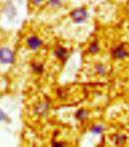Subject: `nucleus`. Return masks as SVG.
<instances>
[{"label":"nucleus","mask_w":129,"mask_h":147,"mask_svg":"<svg viewBox=\"0 0 129 147\" xmlns=\"http://www.w3.org/2000/svg\"><path fill=\"white\" fill-rule=\"evenodd\" d=\"M70 16L74 22L81 23L86 20L88 17L87 10L84 8H79L73 10L70 14Z\"/></svg>","instance_id":"nucleus-1"},{"label":"nucleus","mask_w":129,"mask_h":147,"mask_svg":"<svg viewBox=\"0 0 129 147\" xmlns=\"http://www.w3.org/2000/svg\"><path fill=\"white\" fill-rule=\"evenodd\" d=\"M15 60V55L8 48L0 49V62L2 64H11Z\"/></svg>","instance_id":"nucleus-2"},{"label":"nucleus","mask_w":129,"mask_h":147,"mask_svg":"<svg viewBox=\"0 0 129 147\" xmlns=\"http://www.w3.org/2000/svg\"><path fill=\"white\" fill-rule=\"evenodd\" d=\"M27 45L33 50H36L39 48L40 46L42 45V41L40 40L39 38L35 36H30L27 41Z\"/></svg>","instance_id":"nucleus-3"},{"label":"nucleus","mask_w":129,"mask_h":147,"mask_svg":"<svg viewBox=\"0 0 129 147\" xmlns=\"http://www.w3.org/2000/svg\"><path fill=\"white\" fill-rule=\"evenodd\" d=\"M128 55V53L124 48V46H119L112 53V56L116 59H125Z\"/></svg>","instance_id":"nucleus-4"},{"label":"nucleus","mask_w":129,"mask_h":147,"mask_svg":"<svg viewBox=\"0 0 129 147\" xmlns=\"http://www.w3.org/2000/svg\"><path fill=\"white\" fill-rule=\"evenodd\" d=\"M54 55H56L58 59H64L65 58H67L68 55V51L63 47H57L54 51Z\"/></svg>","instance_id":"nucleus-5"},{"label":"nucleus","mask_w":129,"mask_h":147,"mask_svg":"<svg viewBox=\"0 0 129 147\" xmlns=\"http://www.w3.org/2000/svg\"><path fill=\"white\" fill-rule=\"evenodd\" d=\"M48 109V105L46 103L42 102L39 104L35 108V111L39 115H45Z\"/></svg>","instance_id":"nucleus-6"},{"label":"nucleus","mask_w":129,"mask_h":147,"mask_svg":"<svg viewBox=\"0 0 129 147\" xmlns=\"http://www.w3.org/2000/svg\"><path fill=\"white\" fill-rule=\"evenodd\" d=\"M87 116H88V111H86V110L83 109H82L79 110V111L76 112V118H77L78 120H80V121L86 118H87Z\"/></svg>","instance_id":"nucleus-7"},{"label":"nucleus","mask_w":129,"mask_h":147,"mask_svg":"<svg viewBox=\"0 0 129 147\" xmlns=\"http://www.w3.org/2000/svg\"><path fill=\"white\" fill-rule=\"evenodd\" d=\"M32 67H33L34 71L37 74H42L44 71L43 65H39V64H33Z\"/></svg>","instance_id":"nucleus-8"},{"label":"nucleus","mask_w":129,"mask_h":147,"mask_svg":"<svg viewBox=\"0 0 129 147\" xmlns=\"http://www.w3.org/2000/svg\"><path fill=\"white\" fill-rule=\"evenodd\" d=\"M48 5L52 8H57L61 5V0H48Z\"/></svg>","instance_id":"nucleus-9"},{"label":"nucleus","mask_w":129,"mask_h":147,"mask_svg":"<svg viewBox=\"0 0 129 147\" xmlns=\"http://www.w3.org/2000/svg\"><path fill=\"white\" fill-rule=\"evenodd\" d=\"M99 50V45H98V42H94L92 46H90L89 48V52L92 54H95L97 53Z\"/></svg>","instance_id":"nucleus-10"},{"label":"nucleus","mask_w":129,"mask_h":147,"mask_svg":"<svg viewBox=\"0 0 129 147\" xmlns=\"http://www.w3.org/2000/svg\"><path fill=\"white\" fill-rule=\"evenodd\" d=\"M126 137L125 135H121V136H119V137H116V143L117 145H122L125 143L126 141Z\"/></svg>","instance_id":"nucleus-11"},{"label":"nucleus","mask_w":129,"mask_h":147,"mask_svg":"<svg viewBox=\"0 0 129 147\" xmlns=\"http://www.w3.org/2000/svg\"><path fill=\"white\" fill-rule=\"evenodd\" d=\"M92 131L94 134H101L103 132V127L101 126H94L92 129Z\"/></svg>","instance_id":"nucleus-12"},{"label":"nucleus","mask_w":129,"mask_h":147,"mask_svg":"<svg viewBox=\"0 0 129 147\" xmlns=\"http://www.w3.org/2000/svg\"><path fill=\"white\" fill-rule=\"evenodd\" d=\"M96 69H97V71L100 74H101V75H103V74L106 73V71H105V69H104L102 65H98L96 66Z\"/></svg>","instance_id":"nucleus-13"},{"label":"nucleus","mask_w":129,"mask_h":147,"mask_svg":"<svg viewBox=\"0 0 129 147\" xmlns=\"http://www.w3.org/2000/svg\"><path fill=\"white\" fill-rule=\"evenodd\" d=\"M32 5H33L35 6H39L40 5L43 3L44 0H30Z\"/></svg>","instance_id":"nucleus-14"},{"label":"nucleus","mask_w":129,"mask_h":147,"mask_svg":"<svg viewBox=\"0 0 129 147\" xmlns=\"http://www.w3.org/2000/svg\"><path fill=\"white\" fill-rule=\"evenodd\" d=\"M5 119V115L2 110L0 109V121H2V120Z\"/></svg>","instance_id":"nucleus-15"},{"label":"nucleus","mask_w":129,"mask_h":147,"mask_svg":"<svg viewBox=\"0 0 129 147\" xmlns=\"http://www.w3.org/2000/svg\"><path fill=\"white\" fill-rule=\"evenodd\" d=\"M53 146H54L59 147V146H64V145H63V143H60V142H56V143H54Z\"/></svg>","instance_id":"nucleus-16"}]
</instances>
